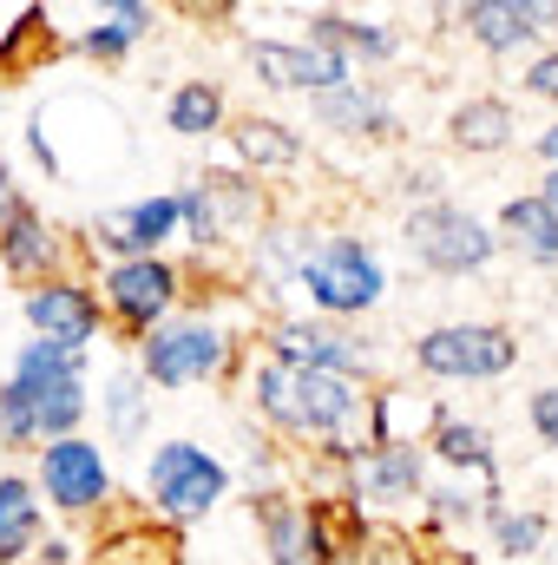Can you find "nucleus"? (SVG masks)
<instances>
[{
    "label": "nucleus",
    "mask_w": 558,
    "mask_h": 565,
    "mask_svg": "<svg viewBox=\"0 0 558 565\" xmlns=\"http://www.w3.org/2000/svg\"><path fill=\"white\" fill-rule=\"evenodd\" d=\"M270 362H296V369H322V375H342V382H362L368 375V342L342 322H322V316H289L270 329Z\"/></svg>",
    "instance_id": "obj_11"
},
{
    "label": "nucleus",
    "mask_w": 558,
    "mask_h": 565,
    "mask_svg": "<svg viewBox=\"0 0 558 565\" xmlns=\"http://www.w3.org/2000/svg\"><path fill=\"white\" fill-rule=\"evenodd\" d=\"M401 244H408V257H415L420 270H433V277H480L500 257V237L473 211L440 204V198L420 204L415 217L401 224Z\"/></svg>",
    "instance_id": "obj_6"
},
{
    "label": "nucleus",
    "mask_w": 558,
    "mask_h": 565,
    "mask_svg": "<svg viewBox=\"0 0 558 565\" xmlns=\"http://www.w3.org/2000/svg\"><path fill=\"white\" fill-rule=\"evenodd\" d=\"M453 20L466 26L473 46H486V53H519V46H533V40L558 20V7H533V0H466Z\"/></svg>",
    "instance_id": "obj_17"
},
{
    "label": "nucleus",
    "mask_w": 558,
    "mask_h": 565,
    "mask_svg": "<svg viewBox=\"0 0 558 565\" xmlns=\"http://www.w3.org/2000/svg\"><path fill=\"white\" fill-rule=\"evenodd\" d=\"M40 493L20 473H0V565H20L26 553H40Z\"/></svg>",
    "instance_id": "obj_21"
},
{
    "label": "nucleus",
    "mask_w": 558,
    "mask_h": 565,
    "mask_svg": "<svg viewBox=\"0 0 558 565\" xmlns=\"http://www.w3.org/2000/svg\"><path fill=\"white\" fill-rule=\"evenodd\" d=\"M93 565H178V533H158V526H126L119 540H106Z\"/></svg>",
    "instance_id": "obj_28"
},
{
    "label": "nucleus",
    "mask_w": 558,
    "mask_h": 565,
    "mask_svg": "<svg viewBox=\"0 0 558 565\" xmlns=\"http://www.w3.org/2000/svg\"><path fill=\"white\" fill-rule=\"evenodd\" d=\"M309 40L315 46H329V53H362V60H395V33L382 26V20H348V13H309Z\"/></svg>",
    "instance_id": "obj_24"
},
{
    "label": "nucleus",
    "mask_w": 558,
    "mask_h": 565,
    "mask_svg": "<svg viewBox=\"0 0 558 565\" xmlns=\"http://www.w3.org/2000/svg\"><path fill=\"white\" fill-rule=\"evenodd\" d=\"M230 335L211 316H171L139 342V382L144 388H191L230 369Z\"/></svg>",
    "instance_id": "obj_5"
},
{
    "label": "nucleus",
    "mask_w": 558,
    "mask_h": 565,
    "mask_svg": "<svg viewBox=\"0 0 558 565\" xmlns=\"http://www.w3.org/2000/svg\"><path fill=\"white\" fill-rule=\"evenodd\" d=\"M79 422H86V362L53 342H26L13 355V375L0 382V447L73 440Z\"/></svg>",
    "instance_id": "obj_2"
},
{
    "label": "nucleus",
    "mask_w": 558,
    "mask_h": 565,
    "mask_svg": "<svg viewBox=\"0 0 558 565\" xmlns=\"http://www.w3.org/2000/svg\"><path fill=\"white\" fill-rule=\"evenodd\" d=\"M0 270L13 282H46L60 270V231L33 204H13L0 217Z\"/></svg>",
    "instance_id": "obj_18"
},
{
    "label": "nucleus",
    "mask_w": 558,
    "mask_h": 565,
    "mask_svg": "<svg viewBox=\"0 0 558 565\" xmlns=\"http://www.w3.org/2000/svg\"><path fill=\"white\" fill-rule=\"evenodd\" d=\"M250 520L264 533L270 565H335L329 559V540H322V520H315V500H296L282 487H264L250 500Z\"/></svg>",
    "instance_id": "obj_14"
},
{
    "label": "nucleus",
    "mask_w": 558,
    "mask_h": 565,
    "mask_svg": "<svg viewBox=\"0 0 558 565\" xmlns=\"http://www.w3.org/2000/svg\"><path fill=\"white\" fill-rule=\"evenodd\" d=\"M296 282L309 289V309L322 322H348V316H368L382 302V257L362 244V237H315L302 244V264H296Z\"/></svg>",
    "instance_id": "obj_3"
},
{
    "label": "nucleus",
    "mask_w": 558,
    "mask_h": 565,
    "mask_svg": "<svg viewBox=\"0 0 558 565\" xmlns=\"http://www.w3.org/2000/svg\"><path fill=\"white\" fill-rule=\"evenodd\" d=\"M60 53V40H53V20L40 13V7H26L20 13V26L0 40V73H20V66H33V60H53Z\"/></svg>",
    "instance_id": "obj_29"
},
{
    "label": "nucleus",
    "mask_w": 558,
    "mask_h": 565,
    "mask_svg": "<svg viewBox=\"0 0 558 565\" xmlns=\"http://www.w3.org/2000/svg\"><path fill=\"white\" fill-rule=\"evenodd\" d=\"M151 26H158V13H151L144 0H119V7H106V13L79 33V53H93V60H119L126 46H139Z\"/></svg>",
    "instance_id": "obj_25"
},
{
    "label": "nucleus",
    "mask_w": 558,
    "mask_h": 565,
    "mask_svg": "<svg viewBox=\"0 0 558 565\" xmlns=\"http://www.w3.org/2000/svg\"><path fill=\"white\" fill-rule=\"evenodd\" d=\"M526 93H533V99H552V106H558V53H539V60L526 66Z\"/></svg>",
    "instance_id": "obj_33"
},
{
    "label": "nucleus",
    "mask_w": 558,
    "mask_h": 565,
    "mask_svg": "<svg viewBox=\"0 0 558 565\" xmlns=\"http://www.w3.org/2000/svg\"><path fill=\"white\" fill-rule=\"evenodd\" d=\"M171 237H178V198H171V191L93 217V250H112L119 264H126V257H158Z\"/></svg>",
    "instance_id": "obj_16"
},
{
    "label": "nucleus",
    "mask_w": 558,
    "mask_h": 565,
    "mask_svg": "<svg viewBox=\"0 0 558 565\" xmlns=\"http://www.w3.org/2000/svg\"><path fill=\"white\" fill-rule=\"evenodd\" d=\"M486 520H493V546L506 559H533L546 546V513H533V507H519V513L513 507H493Z\"/></svg>",
    "instance_id": "obj_31"
},
{
    "label": "nucleus",
    "mask_w": 558,
    "mask_h": 565,
    "mask_svg": "<svg viewBox=\"0 0 558 565\" xmlns=\"http://www.w3.org/2000/svg\"><path fill=\"white\" fill-rule=\"evenodd\" d=\"M315 126H329V132H342V139H395V132H401L395 106H388L375 86H362V79L322 93V99H315Z\"/></svg>",
    "instance_id": "obj_19"
},
{
    "label": "nucleus",
    "mask_w": 558,
    "mask_h": 565,
    "mask_svg": "<svg viewBox=\"0 0 558 565\" xmlns=\"http://www.w3.org/2000/svg\"><path fill=\"white\" fill-rule=\"evenodd\" d=\"M427 447H433L447 467H460V473H473L480 487H493V467H500V460H493V434H486L480 422L440 415V422H433V434H427Z\"/></svg>",
    "instance_id": "obj_23"
},
{
    "label": "nucleus",
    "mask_w": 558,
    "mask_h": 565,
    "mask_svg": "<svg viewBox=\"0 0 558 565\" xmlns=\"http://www.w3.org/2000/svg\"><path fill=\"white\" fill-rule=\"evenodd\" d=\"M164 126H171L178 139H211V132L224 126V86H217V79H184V86L171 93V106H164Z\"/></svg>",
    "instance_id": "obj_26"
},
{
    "label": "nucleus",
    "mask_w": 558,
    "mask_h": 565,
    "mask_svg": "<svg viewBox=\"0 0 558 565\" xmlns=\"http://www.w3.org/2000/svg\"><path fill=\"white\" fill-rule=\"evenodd\" d=\"M224 493H230V467H224L211 447H197V440H164V447H151V460H144V500H151V513L191 526V520L217 513Z\"/></svg>",
    "instance_id": "obj_4"
},
{
    "label": "nucleus",
    "mask_w": 558,
    "mask_h": 565,
    "mask_svg": "<svg viewBox=\"0 0 558 565\" xmlns=\"http://www.w3.org/2000/svg\"><path fill=\"white\" fill-rule=\"evenodd\" d=\"M33 493H46L53 513H106L112 507V467L99 454V440H46L40 447V473H33Z\"/></svg>",
    "instance_id": "obj_10"
},
{
    "label": "nucleus",
    "mask_w": 558,
    "mask_h": 565,
    "mask_svg": "<svg viewBox=\"0 0 558 565\" xmlns=\"http://www.w3.org/2000/svg\"><path fill=\"white\" fill-rule=\"evenodd\" d=\"M513 132H519V119H513L506 99H466V106H453V119H447V139L460 145V151H473V158L506 151Z\"/></svg>",
    "instance_id": "obj_22"
},
{
    "label": "nucleus",
    "mask_w": 558,
    "mask_h": 565,
    "mask_svg": "<svg viewBox=\"0 0 558 565\" xmlns=\"http://www.w3.org/2000/svg\"><path fill=\"white\" fill-rule=\"evenodd\" d=\"M99 402H106V422H112V440H139V427H144V408H151V395H144L139 369H126V375H112Z\"/></svg>",
    "instance_id": "obj_30"
},
{
    "label": "nucleus",
    "mask_w": 558,
    "mask_h": 565,
    "mask_svg": "<svg viewBox=\"0 0 558 565\" xmlns=\"http://www.w3.org/2000/svg\"><path fill=\"white\" fill-rule=\"evenodd\" d=\"M250 402L264 408V422L289 440H322L329 454H355V427L368 422V395L362 382L322 375V369H296V362H257L250 375Z\"/></svg>",
    "instance_id": "obj_1"
},
{
    "label": "nucleus",
    "mask_w": 558,
    "mask_h": 565,
    "mask_svg": "<svg viewBox=\"0 0 558 565\" xmlns=\"http://www.w3.org/2000/svg\"><path fill=\"white\" fill-rule=\"evenodd\" d=\"M264 224V191L250 178H230V171H211L197 178L191 191H178V231L197 244V250H217L244 231Z\"/></svg>",
    "instance_id": "obj_9"
},
{
    "label": "nucleus",
    "mask_w": 558,
    "mask_h": 565,
    "mask_svg": "<svg viewBox=\"0 0 558 565\" xmlns=\"http://www.w3.org/2000/svg\"><path fill=\"white\" fill-rule=\"evenodd\" d=\"M526 415H533V434H539L546 447H558V382H546V388L533 395V408H526Z\"/></svg>",
    "instance_id": "obj_32"
},
{
    "label": "nucleus",
    "mask_w": 558,
    "mask_h": 565,
    "mask_svg": "<svg viewBox=\"0 0 558 565\" xmlns=\"http://www.w3.org/2000/svg\"><path fill=\"white\" fill-rule=\"evenodd\" d=\"M539 198H546V204L558 211V171H546V184H539Z\"/></svg>",
    "instance_id": "obj_36"
},
{
    "label": "nucleus",
    "mask_w": 558,
    "mask_h": 565,
    "mask_svg": "<svg viewBox=\"0 0 558 565\" xmlns=\"http://www.w3.org/2000/svg\"><path fill=\"white\" fill-rule=\"evenodd\" d=\"M533 151H539V158H546V164H552V171H558V126H546V132H539V145H533Z\"/></svg>",
    "instance_id": "obj_34"
},
{
    "label": "nucleus",
    "mask_w": 558,
    "mask_h": 565,
    "mask_svg": "<svg viewBox=\"0 0 558 565\" xmlns=\"http://www.w3.org/2000/svg\"><path fill=\"white\" fill-rule=\"evenodd\" d=\"M250 73L270 93H315V99L355 79V66L315 40H250Z\"/></svg>",
    "instance_id": "obj_13"
},
{
    "label": "nucleus",
    "mask_w": 558,
    "mask_h": 565,
    "mask_svg": "<svg viewBox=\"0 0 558 565\" xmlns=\"http://www.w3.org/2000/svg\"><path fill=\"white\" fill-rule=\"evenodd\" d=\"M427 487V454L415 440H382V447H355L348 454V500H382V507H401L420 500Z\"/></svg>",
    "instance_id": "obj_15"
},
{
    "label": "nucleus",
    "mask_w": 558,
    "mask_h": 565,
    "mask_svg": "<svg viewBox=\"0 0 558 565\" xmlns=\"http://www.w3.org/2000/svg\"><path fill=\"white\" fill-rule=\"evenodd\" d=\"M500 244H513V250L533 257V264H558V211L539 191L506 198V204H500Z\"/></svg>",
    "instance_id": "obj_20"
},
{
    "label": "nucleus",
    "mask_w": 558,
    "mask_h": 565,
    "mask_svg": "<svg viewBox=\"0 0 558 565\" xmlns=\"http://www.w3.org/2000/svg\"><path fill=\"white\" fill-rule=\"evenodd\" d=\"M20 309H26L33 335H40V342H53V349H66V355H86V342L106 329V309H99V296H93L86 282H73V277L33 282Z\"/></svg>",
    "instance_id": "obj_12"
},
{
    "label": "nucleus",
    "mask_w": 558,
    "mask_h": 565,
    "mask_svg": "<svg viewBox=\"0 0 558 565\" xmlns=\"http://www.w3.org/2000/svg\"><path fill=\"white\" fill-rule=\"evenodd\" d=\"M237 151L257 171H289V164H302V132L282 126V119H244L237 126Z\"/></svg>",
    "instance_id": "obj_27"
},
{
    "label": "nucleus",
    "mask_w": 558,
    "mask_h": 565,
    "mask_svg": "<svg viewBox=\"0 0 558 565\" xmlns=\"http://www.w3.org/2000/svg\"><path fill=\"white\" fill-rule=\"evenodd\" d=\"M178 296H184V270H178L171 257H126V264H112L106 282H99V309H106L126 335H139V342L158 322H171Z\"/></svg>",
    "instance_id": "obj_8"
},
{
    "label": "nucleus",
    "mask_w": 558,
    "mask_h": 565,
    "mask_svg": "<svg viewBox=\"0 0 558 565\" xmlns=\"http://www.w3.org/2000/svg\"><path fill=\"white\" fill-rule=\"evenodd\" d=\"M519 362V335L506 322H440L415 342V369L433 382H500Z\"/></svg>",
    "instance_id": "obj_7"
},
{
    "label": "nucleus",
    "mask_w": 558,
    "mask_h": 565,
    "mask_svg": "<svg viewBox=\"0 0 558 565\" xmlns=\"http://www.w3.org/2000/svg\"><path fill=\"white\" fill-rule=\"evenodd\" d=\"M13 204H20V191H13V171H7V164H0V217H7V211H13Z\"/></svg>",
    "instance_id": "obj_35"
}]
</instances>
